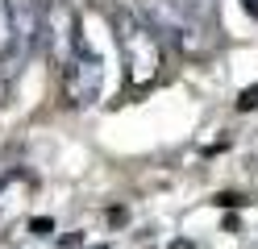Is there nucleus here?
I'll use <instances>...</instances> for the list:
<instances>
[{
	"instance_id": "nucleus-1",
	"label": "nucleus",
	"mask_w": 258,
	"mask_h": 249,
	"mask_svg": "<svg viewBox=\"0 0 258 249\" xmlns=\"http://www.w3.org/2000/svg\"><path fill=\"white\" fill-rule=\"evenodd\" d=\"M112 29H117V46H121L129 92L154 88L158 71H163V38H158L134 9H117L112 13Z\"/></svg>"
},
{
	"instance_id": "nucleus-2",
	"label": "nucleus",
	"mask_w": 258,
	"mask_h": 249,
	"mask_svg": "<svg viewBox=\"0 0 258 249\" xmlns=\"http://www.w3.org/2000/svg\"><path fill=\"white\" fill-rule=\"evenodd\" d=\"M163 42H171L179 54L196 58L208 50V33H204V17L187 5V0H138L134 9Z\"/></svg>"
},
{
	"instance_id": "nucleus-3",
	"label": "nucleus",
	"mask_w": 258,
	"mask_h": 249,
	"mask_svg": "<svg viewBox=\"0 0 258 249\" xmlns=\"http://www.w3.org/2000/svg\"><path fill=\"white\" fill-rule=\"evenodd\" d=\"M5 46H0V75L17 83L29 66L42 38V0H9L5 5Z\"/></svg>"
},
{
	"instance_id": "nucleus-4",
	"label": "nucleus",
	"mask_w": 258,
	"mask_h": 249,
	"mask_svg": "<svg viewBox=\"0 0 258 249\" xmlns=\"http://www.w3.org/2000/svg\"><path fill=\"white\" fill-rule=\"evenodd\" d=\"M104 92V58L96 54L88 33L79 29L71 58L62 62V104L67 108H92Z\"/></svg>"
},
{
	"instance_id": "nucleus-5",
	"label": "nucleus",
	"mask_w": 258,
	"mask_h": 249,
	"mask_svg": "<svg viewBox=\"0 0 258 249\" xmlns=\"http://www.w3.org/2000/svg\"><path fill=\"white\" fill-rule=\"evenodd\" d=\"M75 38H79V13L71 0H42V38L38 46L46 50V58L54 66H62L75 50Z\"/></svg>"
},
{
	"instance_id": "nucleus-6",
	"label": "nucleus",
	"mask_w": 258,
	"mask_h": 249,
	"mask_svg": "<svg viewBox=\"0 0 258 249\" xmlns=\"http://www.w3.org/2000/svg\"><path fill=\"white\" fill-rule=\"evenodd\" d=\"M254 108H258V83L237 92V112H254Z\"/></svg>"
},
{
	"instance_id": "nucleus-7",
	"label": "nucleus",
	"mask_w": 258,
	"mask_h": 249,
	"mask_svg": "<svg viewBox=\"0 0 258 249\" xmlns=\"http://www.w3.org/2000/svg\"><path fill=\"white\" fill-rule=\"evenodd\" d=\"M50 228H54V220H50V216H38V220H29V232H38V237H46Z\"/></svg>"
},
{
	"instance_id": "nucleus-8",
	"label": "nucleus",
	"mask_w": 258,
	"mask_h": 249,
	"mask_svg": "<svg viewBox=\"0 0 258 249\" xmlns=\"http://www.w3.org/2000/svg\"><path fill=\"white\" fill-rule=\"evenodd\" d=\"M13 88H17V83H9L5 75H0V108H5V104H9V96H13Z\"/></svg>"
},
{
	"instance_id": "nucleus-9",
	"label": "nucleus",
	"mask_w": 258,
	"mask_h": 249,
	"mask_svg": "<svg viewBox=\"0 0 258 249\" xmlns=\"http://www.w3.org/2000/svg\"><path fill=\"white\" fill-rule=\"evenodd\" d=\"M217 204H221V208H233V204H246V199L233 195V191H225V195H217Z\"/></svg>"
},
{
	"instance_id": "nucleus-10",
	"label": "nucleus",
	"mask_w": 258,
	"mask_h": 249,
	"mask_svg": "<svg viewBox=\"0 0 258 249\" xmlns=\"http://www.w3.org/2000/svg\"><path fill=\"white\" fill-rule=\"evenodd\" d=\"M241 9H246V13L254 17V21H258V0H241Z\"/></svg>"
},
{
	"instance_id": "nucleus-11",
	"label": "nucleus",
	"mask_w": 258,
	"mask_h": 249,
	"mask_svg": "<svg viewBox=\"0 0 258 249\" xmlns=\"http://www.w3.org/2000/svg\"><path fill=\"white\" fill-rule=\"evenodd\" d=\"M5 5H9V0H0V17H5Z\"/></svg>"
}]
</instances>
